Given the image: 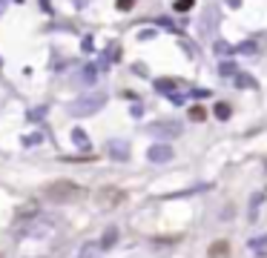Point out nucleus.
Masks as SVG:
<instances>
[{
    "mask_svg": "<svg viewBox=\"0 0 267 258\" xmlns=\"http://www.w3.org/2000/svg\"><path fill=\"white\" fill-rule=\"evenodd\" d=\"M43 195L55 204H69V201H78L83 198V189L78 184H72V181H52L49 187L43 189Z\"/></svg>",
    "mask_w": 267,
    "mask_h": 258,
    "instance_id": "nucleus-1",
    "label": "nucleus"
},
{
    "mask_svg": "<svg viewBox=\"0 0 267 258\" xmlns=\"http://www.w3.org/2000/svg\"><path fill=\"white\" fill-rule=\"evenodd\" d=\"M126 201V192L124 189H115V187H104L95 192V204L101 210H112V207H121Z\"/></svg>",
    "mask_w": 267,
    "mask_h": 258,
    "instance_id": "nucleus-2",
    "label": "nucleus"
},
{
    "mask_svg": "<svg viewBox=\"0 0 267 258\" xmlns=\"http://www.w3.org/2000/svg\"><path fill=\"white\" fill-rule=\"evenodd\" d=\"M101 104H104V98H83V100H78V104H75V107H72V112H75V115H89V112H95V109L101 107Z\"/></svg>",
    "mask_w": 267,
    "mask_h": 258,
    "instance_id": "nucleus-3",
    "label": "nucleus"
},
{
    "mask_svg": "<svg viewBox=\"0 0 267 258\" xmlns=\"http://www.w3.org/2000/svg\"><path fill=\"white\" fill-rule=\"evenodd\" d=\"M169 158H172V149H169V146H164V143H158V146H152V149H150V161H155V164L169 161Z\"/></svg>",
    "mask_w": 267,
    "mask_h": 258,
    "instance_id": "nucleus-4",
    "label": "nucleus"
},
{
    "mask_svg": "<svg viewBox=\"0 0 267 258\" xmlns=\"http://www.w3.org/2000/svg\"><path fill=\"white\" fill-rule=\"evenodd\" d=\"M227 255V241H215V244H210V258H221Z\"/></svg>",
    "mask_w": 267,
    "mask_h": 258,
    "instance_id": "nucleus-5",
    "label": "nucleus"
},
{
    "mask_svg": "<svg viewBox=\"0 0 267 258\" xmlns=\"http://www.w3.org/2000/svg\"><path fill=\"white\" fill-rule=\"evenodd\" d=\"M190 118H193V121H204L207 112H204L201 107H193V109H190Z\"/></svg>",
    "mask_w": 267,
    "mask_h": 258,
    "instance_id": "nucleus-6",
    "label": "nucleus"
},
{
    "mask_svg": "<svg viewBox=\"0 0 267 258\" xmlns=\"http://www.w3.org/2000/svg\"><path fill=\"white\" fill-rule=\"evenodd\" d=\"M72 138H75V143H78V146H86V135L80 132V129H75V132H72Z\"/></svg>",
    "mask_w": 267,
    "mask_h": 258,
    "instance_id": "nucleus-7",
    "label": "nucleus"
},
{
    "mask_svg": "<svg viewBox=\"0 0 267 258\" xmlns=\"http://www.w3.org/2000/svg\"><path fill=\"white\" fill-rule=\"evenodd\" d=\"M187 9H193V0H178L175 3V12H187Z\"/></svg>",
    "mask_w": 267,
    "mask_h": 258,
    "instance_id": "nucleus-8",
    "label": "nucleus"
},
{
    "mask_svg": "<svg viewBox=\"0 0 267 258\" xmlns=\"http://www.w3.org/2000/svg\"><path fill=\"white\" fill-rule=\"evenodd\" d=\"M109 149H112V155H121V158L126 155V146H124V143H112Z\"/></svg>",
    "mask_w": 267,
    "mask_h": 258,
    "instance_id": "nucleus-9",
    "label": "nucleus"
},
{
    "mask_svg": "<svg viewBox=\"0 0 267 258\" xmlns=\"http://www.w3.org/2000/svg\"><path fill=\"white\" fill-rule=\"evenodd\" d=\"M215 112H218V118H230V107H227V104H218Z\"/></svg>",
    "mask_w": 267,
    "mask_h": 258,
    "instance_id": "nucleus-10",
    "label": "nucleus"
},
{
    "mask_svg": "<svg viewBox=\"0 0 267 258\" xmlns=\"http://www.w3.org/2000/svg\"><path fill=\"white\" fill-rule=\"evenodd\" d=\"M132 3H135V0H118V9H132Z\"/></svg>",
    "mask_w": 267,
    "mask_h": 258,
    "instance_id": "nucleus-11",
    "label": "nucleus"
},
{
    "mask_svg": "<svg viewBox=\"0 0 267 258\" xmlns=\"http://www.w3.org/2000/svg\"><path fill=\"white\" fill-rule=\"evenodd\" d=\"M155 86H158V89H172V86H175V83H172V80H158V83H155Z\"/></svg>",
    "mask_w": 267,
    "mask_h": 258,
    "instance_id": "nucleus-12",
    "label": "nucleus"
},
{
    "mask_svg": "<svg viewBox=\"0 0 267 258\" xmlns=\"http://www.w3.org/2000/svg\"><path fill=\"white\" fill-rule=\"evenodd\" d=\"M3 9H6V3H3V0H0V15H3Z\"/></svg>",
    "mask_w": 267,
    "mask_h": 258,
    "instance_id": "nucleus-13",
    "label": "nucleus"
}]
</instances>
